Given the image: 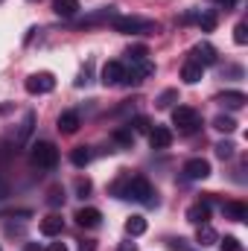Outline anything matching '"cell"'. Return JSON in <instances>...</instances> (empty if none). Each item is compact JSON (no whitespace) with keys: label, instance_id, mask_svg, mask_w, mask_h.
<instances>
[{"label":"cell","instance_id":"obj_1","mask_svg":"<svg viewBox=\"0 0 248 251\" xmlns=\"http://www.w3.org/2000/svg\"><path fill=\"white\" fill-rule=\"evenodd\" d=\"M111 190H114L120 199H131V201H140V204H155V201H158L155 187H152L149 178H143V176H131V178L125 176V178H120Z\"/></svg>","mask_w":248,"mask_h":251},{"label":"cell","instance_id":"obj_2","mask_svg":"<svg viewBox=\"0 0 248 251\" xmlns=\"http://www.w3.org/2000/svg\"><path fill=\"white\" fill-rule=\"evenodd\" d=\"M111 26L117 32H125V35H155L161 26L149 18H137V15H114L111 18Z\"/></svg>","mask_w":248,"mask_h":251},{"label":"cell","instance_id":"obj_3","mask_svg":"<svg viewBox=\"0 0 248 251\" xmlns=\"http://www.w3.org/2000/svg\"><path fill=\"white\" fill-rule=\"evenodd\" d=\"M32 164L41 167V170H53L59 164V149L50 143V140H38L32 146Z\"/></svg>","mask_w":248,"mask_h":251},{"label":"cell","instance_id":"obj_4","mask_svg":"<svg viewBox=\"0 0 248 251\" xmlns=\"http://www.w3.org/2000/svg\"><path fill=\"white\" fill-rule=\"evenodd\" d=\"M173 123L178 126L181 131H196V128L201 126V117H198L196 108H190V105H178V108L173 111Z\"/></svg>","mask_w":248,"mask_h":251},{"label":"cell","instance_id":"obj_5","mask_svg":"<svg viewBox=\"0 0 248 251\" xmlns=\"http://www.w3.org/2000/svg\"><path fill=\"white\" fill-rule=\"evenodd\" d=\"M152 73H155V64L152 62H131V70H125V76H123V85H140Z\"/></svg>","mask_w":248,"mask_h":251},{"label":"cell","instance_id":"obj_6","mask_svg":"<svg viewBox=\"0 0 248 251\" xmlns=\"http://www.w3.org/2000/svg\"><path fill=\"white\" fill-rule=\"evenodd\" d=\"M53 88H56L53 73H32V76L26 79V91H29V94H50Z\"/></svg>","mask_w":248,"mask_h":251},{"label":"cell","instance_id":"obj_7","mask_svg":"<svg viewBox=\"0 0 248 251\" xmlns=\"http://www.w3.org/2000/svg\"><path fill=\"white\" fill-rule=\"evenodd\" d=\"M181 173H184V178H190V181H201V178L210 176V164L204 158H190Z\"/></svg>","mask_w":248,"mask_h":251},{"label":"cell","instance_id":"obj_8","mask_svg":"<svg viewBox=\"0 0 248 251\" xmlns=\"http://www.w3.org/2000/svg\"><path fill=\"white\" fill-rule=\"evenodd\" d=\"M190 59L196 64H201V67H210V64H216V50H213V44L201 41V44H196L190 50Z\"/></svg>","mask_w":248,"mask_h":251},{"label":"cell","instance_id":"obj_9","mask_svg":"<svg viewBox=\"0 0 248 251\" xmlns=\"http://www.w3.org/2000/svg\"><path fill=\"white\" fill-rule=\"evenodd\" d=\"M123 76H125V64L123 62H105L102 67V85H123Z\"/></svg>","mask_w":248,"mask_h":251},{"label":"cell","instance_id":"obj_10","mask_svg":"<svg viewBox=\"0 0 248 251\" xmlns=\"http://www.w3.org/2000/svg\"><path fill=\"white\" fill-rule=\"evenodd\" d=\"M216 102H219V105H225L228 111H240V108L248 102V97L243 94V91H225V94H219V97H216Z\"/></svg>","mask_w":248,"mask_h":251},{"label":"cell","instance_id":"obj_11","mask_svg":"<svg viewBox=\"0 0 248 251\" xmlns=\"http://www.w3.org/2000/svg\"><path fill=\"white\" fill-rule=\"evenodd\" d=\"M187 219H190L193 225H204V222L210 219V201L204 199V201L190 204V207H187Z\"/></svg>","mask_w":248,"mask_h":251},{"label":"cell","instance_id":"obj_12","mask_svg":"<svg viewBox=\"0 0 248 251\" xmlns=\"http://www.w3.org/2000/svg\"><path fill=\"white\" fill-rule=\"evenodd\" d=\"M73 219H76V225H79V228H97V225H99V219H102V213H99L97 207H79Z\"/></svg>","mask_w":248,"mask_h":251},{"label":"cell","instance_id":"obj_13","mask_svg":"<svg viewBox=\"0 0 248 251\" xmlns=\"http://www.w3.org/2000/svg\"><path fill=\"white\" fill-rule=\"evenodd\" d=\"M184 21H196L204 32H213L216 29V12H210V9H201V12H193V15H184Z\"/></svg>","mask_w":248,"mask_h":251},{"label":"cell","instance_id":"obj_14","mask_svg":"<svg viewBox=\"0 0 248 251\" xmlns=\"http://www.w3.org/2000/svg\"><path fill=\"white\" fill-rule=\"evenodd\" d=\"M149 143H152V149H170L173 131H170L167 126H155V128L149 131Z\"/></svg>","mask_w":248,"mask_h":251},{"label":"cell","instance_id":"obj_15","mask_svg":"<svg viewBox=\"0 0 248 251\" xmlns=\"http://www.w3.org/2000/svg\"><path fill=\"white\" fill-rule=\"evenodd\" d=\"M56 126H59V131H62V134H76V131H79V126H82V120H79V114H76V111H62V114H59V120H56Z\"/></svg>","mask_w":248,"mask_h":251},{"label":"cell","instance_id":"obj_16","mask_svg":"<svg viewBox=\"0 0 248 251\" xmlns=\"http://www.w3.org/2000/svg\"><path fill=\"white\" fill-rule=\"evenodd\" d=\"M222 213H225V219H231V222H246L248 207L243 201H225V204H222Z\"/></svg>","mask_w":248,"mask_h":251},{"label":"cell","instance_id":"obj_17","mask_svg":"<svg viewBox=\"0 0 248 251\" xmlns=\"http://www.w3.org/2000/svg\"><path fill=\"white\" fill-rule=\"evenodd\" d=\"M64 231V219L59 213H50L47 219H41V234L44 237H56V234H62Z\"/></svg>","mask_w":248,"mask_h":251},{"label":"cell","instance_id":"obj_18","mask_svg":"<svg viewBox=\"0 0 248 251\" xmlns=\"http://www.w3.org/2000/svg\"><path fill=\"white\" fill-rule=\"evenodd\" d=\"M201 73H204V67H201V64H196L193 59H187L184 67H181V79H184L187 85H196V82L201 79Z\"/></svg>","mask_w":248,"mask_h":251},{"label":"cell","instance_id":"obj_19","mask_svg":"<svg viewBox=\"0 0 248 251\" xmlns=\"http://www.w3.org/2000/svg\"><path fill=\"white\" fill-rule=\"evenodd\" d=\"M79 9H82L79 0H53V12H56L59 18H73Z\"/></svg>","mask_w":248,"mask_h":251},{"label":"cell","instance_id":"obj_20","mask_svg":"<svg viewBox=\"0 0 248 251\" xmlns=\"http://www.w3.org/2000/svg\"><path fill=\"white\" fill-rule=\"evenodd\" d=\"M196 243L204 249V246H213V243H219V234L204 222V225H198V231H196Z\"/></svg>","mask_w":248,"mask_h":251},{"label":"cell","instance_id":"obj_21","mask_svg":"<svg viewBox=\"0 0 248 251\" xmlns=\"http://www.w3.org/2000/svg\"><path fill=\"white\" fill-rule=\"evenodd\" d=\"M125 234H128V237H140V234H146V219H143V216H131V219L125 222Z\"/></svg>","mask_w":248,"mask_h":251},{"label":"cell","instance_id":"obj_22","mask_svg":"<svg viewBox=\"0 0 248 251\" xmlns=\"http://www.w3.org/2000/svg\"><path fill=\"white\" fill-rule=\"evenodd\" d=\"M70 161H73V167H85V164L91 161V149H88V146H76V149L70 152Z\"/></svg>","mask_w":248,"mask_h":251},{"label":"cell","instance_id":"obj_23","mask_svg":"<svg viewBox=\"0 0 248 251\" xmlns=\"http://www.w3.org/2000/svg\"><path fill=\"white\" fill-rule=\"evenodd\" d=\"M213 128H219V131H225V134H231V131L237 128V120H234L231 114H219V117L213 120Z\"/></svg>","mask_w":248,"mask_h":251},{"label":"cell","instance_id":"obj_24","mask_svg":"<svg viewBox=\"0 0 248 251\" xmlns=\"http://www.w3.org/2000/svg\"><path fill=\"white\" fill-rule=\"evenodd\" d=\"M213 149H216V155H219V158L225 161V158H231V155H234V149H237V146H234L231 140H222V143H216Z\"/></svg>","mask_w":248,"mask_h":251},{"label":"cell","instance_id":"obj_25","mask_svg":"<svg viewBox=\"0 0 248 251\" xmlns=\"http://www.w3.org/2000/svg\"><path fill=\"white\" fill-rule=\"evenodd\" d=\"M114 140H117L120 146H131L134 134H131V128H117V131H114Z\"/></svg>","mask_w":248,"mask_h":251},{"label":"cell","instance_id":"obj_26","mask_svg":"<svg viewBox=\"0 0 248 251\" xmlns=\"http://www.w3.org/2000/svg\"><path fill=\"white\" fill-rule=\"evenodd\" d=\"M173 100H178V91H164V94L158 97V108H170Z\"/></svg>","mask_w":248,"mask_h":251},{"label":"cell","instance_id":"obj_27","mask_svg":"<svg viewBox=\"0 0 248 251\" xmlns=\"http://www.w3.org/2000/svg\"><path fill=\"white\" fill-rule=\"evenodd\" d=\"M234 41H237V44H248V24H237V29H234Z\"/></svg>","mask_w":248,"mask_h":251},{"label":"cell","instance_id":"obj_28","mask_svg":"<svg viewBox=\"0 0 248 251\" xmlns=\"http://www.w3.org/2000/svg\"><path fill=\"white\" fill-rule=\"evenodd\" d=\"M219 246H222V251H243L237 237H225V240H219Z\"/></svg>","mask_w":248,"mask_h":251},{"label":"cell","instance_id":"obj_29","mask_svg":"<svg viewBox=\"0 0 248 251\" xmlns=\"http://www.w3.org/2000/svg\"><path fill=\"white\" fill-rule=\"evenodd\" d=\"M146 56H149L146 47H134V50H128V59H131V62H146Z\"/></svg>","mask_w":248,"mask_h":251},{"label":"cell","instance_id":"obj_30","mask_svg":"<svg viewBox=\"0 0 248 251\" xmlns=\"http://www.w3.org/2000/svg\"><path fill=\"white\" fill-rule=\"evenodd\" d=\"M50 204H64V190H53V193H50Z\"/></svg>","mask_w":248,"mask_h":251},{"label":"cell","instance_id":"obj_31","mask_svg":"<svg viewBox=\"0 0 248 251\" xmlns=\"http://www.w3.org/2000/svg\"><path fill=\"white\" fill-rule=\"evenodd\" d=\"M76 190H79V196H88V193H91V181H82V178H79V181H76Z\"/></svg>","mask_w":248,"mask_h":251},{"label":"cell","instance_id":"obj_32","mask_svg":"<svg viewBox=\"0 0 248 251\" xmlns=\"http://www.w3.org/2000/svg\"><path fill=\"white\" fill-rule=\"evenodd\" d=\"M213 3H219V6H222V9H234V6H237V3H240V0H213Z\"/></svg>","mask_w":248,"mask_h":251},{"label":"cell","instance_id":"obj_33","mask_svg":"<svg viewBox=\"0 0 248 251\" xmlns=\"http://www.w3.org/2000/svg\"><path fill=\"white\" fill-rule=\"evenodd\" d=\"M47 251H67V246H64V243H50V249Z\"/></svg>","mask_w":248,"mask_h":251},{"label":"cell","instance_id":"obj_34","mask_svg":"<svg viewBox=\"0 0 248 251\" xmlns=\"http://www.w3.org/2000/svg\"><path fill=\"white\" fill-rule=\"evenodd\" d=\"M117 251H137V249H134V243H120V249Z\"/></svg>","mask_w":248,"mask_h":251},{"label":"cell","instance_id":"obj_35","mask_svg":"<svg viewBox=\"0 0 248 251\" xmlns=\"http://www.w3.org/2000/svg\"><path fill=\"white\" fill-rule=\"evenodd\" d=\"M134 128H137V131H146V128H149V123H146V120H137V123H134Z\"/></svg>","mask_w":248,"mask_h":251},{"label":"cell","instance_id":"obj_36","mask_svg":"<svg viewBox=\"0 0 248 251\" xmlns=\"http://www.w3.org/2000/svg\"><path fill=\"white\" fill-rule=\"evenodd\" d=\"M24 251H41V246H35V243H26V246H24Z\"/></svg>","mask_w":248,"mask_h":251},{"label":"cell","instance_id":"obj_37","mask_svg":"<svg viewBox=\"0 0 248 251\" xmlns=\"http://www.w3.org/2000/svg\"><path fill=\"white\" fill-rule=\"evenodd\" d=\"M79 251H94V243H88V246L82 243V246H79Z\"/></svg>","mask_w":248,"mask_h":251},{"label":"cell","instance_id":"obj_38","mask_svg":"<svg viewBox=\"0 0 248 251\" xmlns=\"http://www.w3.org/2000/svg\"><path fill=\"white\" fill-rule=\"evenodd\" d=\"M0 3H3V0H0Z\"/></svg>","mask_w":248,"mask_h":251}]
</instances>
